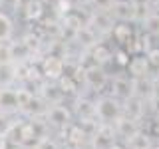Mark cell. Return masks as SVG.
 I'll return each mask as SVG.
<instances>
[{
  "instance_id": "obj_1",
  "label": "cell",
  "mask_w": 159,
  "mask_h": 149,
  "mask_svg": "<svg viewBox=\"0 0 159 149\" xmlns=\"http://www.w3.org/2000/svg\"><path fill=\"white\" fill-rule=\"evenodd\" d=\"M96 109H98V119L107 123H116V119L123 115V106L117 102V97H109V96L99 97L96 102Z\"/></svg>"
},
{
  "instance_id": "obj_2",
  "label": "cell",
  "mask_w": 159,
  "mask_h": 149,
  "mask_svg": "<svg viewBox=\"0 0 159 149\" xmlns=\"http://www.w3.org/2000/svg\"><path fill=\"white\" fill-rule=\"evenodd\" d=\"M109 14L117 22H135L137 20V8L131 0H113Z\"/></svg>"
},
{
  "instance_id": "obj_3",
  "label": "cell",
  "mask_w": 159,
  "mask_h": 149,
  "mask_svg": "<svg viewBox=\"0 0 159 149\" xmlns=\"http://www.w3.org/2000/svg\"><path fill=\"white\" fill-rule=\"evenodd\" d=\"M64 68H66V62H64L60 56L56 54H48V56H44L42 60V76L46 79H54V82H58L60 78L64 76Z\"/></svg>"
},
{
  "instance_id": "obj_4",
  "label": "cell",
  "mask_w": 159,
  "mask_h": 149,
  "mask_svg": "<svg viewBox=\"0 0 159 149\" xmlns=\"http://www.w3.org/2000/svg\"><path fill=\"white\" fill-rule=\"evenodd\" d=\"M117 135V129L113 123H107V121H102L93 133V145L98 149H107L109 145H113V139Z\"/></svg>"
},
{
  "instance_id": "obj_5",
  "label": "cell",
  "mask_w": 159,
  "mask_h": 149,
  "mask_svg": "<svg viewBox=\"0 0 159 149\" xmlns=\"http://www.w3.org/2000/svg\"><path fill=\"white\" fill-rule=\"evenodd\" d=\"M46 121L52 123L56 127H68L72 125V113H70L68 107H64L62 103H54V106H48V111H46Z\"/></svg>"
},
{
  "instance_id": "obj_6",
  "label": "cell",
  "mask_w": 159,
  "mask_h": 149,
  "mask_svg": "<svg viewBox=\"0 0 159 149\" xmlns=\"http://www.w3.org/2000/svg\"><path fill=\"white\" fill-rule=\"evenodd\" d=\"M84 84L93 89V92H102L103 86L107 84V74L102 70V66H98V64H93V66L86 68V76H84Z\"/></svg>"
},
{
  "instance_id": "obj_7",
  "label": "cell",
  "mask_w": 159,
  "mask_h": 149,
  "mask_svg": "<svg viewBox=\"0 0 159 149\" xmlns=\"http://www.w3.org/2000/svg\"><path fill=\"white\" fill-rule=\"evenodd\" d=\"M88 26L93 28L98 34H106V32H113L116 24H113V16L109 14V10H96L89 18Z\"/></svg>"
},
{
  "instance_id": "obj_8",
  "label": "cell",
  "mask_w": 159,
  "mask_h": 149,
  "mask_svg": "<svg viewBox=\"0 0 159 149\" xmlns=\"http://www.w3.org/2000/svg\"><path fill=\"white\" fill-rule=\"evenodd\" d=\"M143 111H145V99L139 97V96H129L125 99V103H123V115L129 117V119H135V121H139V119L143 117Z\"/></svg>"
},
{
  "instance_id": "obj_9",
  "label": "cell",
  "mask_w": 159,
  "mask_h": 149,
  "mask_svg": "<svg viewBox=\"0 0 159 149\" xmlns=\"http://www.w3.org/2000/svg\"><path fill=\"white\" fill-rule=\"evenodd\" d=\"M113 88V97L117 99H127L129 96H133V78H123V76H116L111 82Z\"/></svg>"
},
{
  "instance_id": "obj_10",
  "label": "cell",
  "mask_w": 159,
  "mask_h": 149,
  "mask_svg": "<svg viewBox=\"0 0 159 149\" xmlns=\"http://www.w3.org/2000/svg\"><path fill=\"white\" fill-rule=\"evenodd\" d=\"M0 111H2V113L18 111L16 89H10L8 86H2V88H0Z\"/></svg>"
},
{
  "instance_id": "obj_11",
  "label": "cell",
  "mask_w": 159,
  "mask_h": 149,
  "mask_svg": "<svg viewBox=\"0 0 159 149\" xmlns=\"http://www.w3.org/2000/svg\"><path fill=\"white\" fill-rule=\"evenodd\" d=\"M127 68H129V74H131V78H147L151 64H149L147 56H133L131 60H129Z\"/></svg>"
},
{
  "instance_id": "obj_12",
  "label": "cell",
  "mask_w": 159,
  "mask_h": 149,
  "mask_svg": "<svg viewBox=\"0 0 159 149\" xmlns=\"http://www.w3.org/2000/svg\"><path fill=\"white\" fill-rule=\"evenodd\" d=\"M40 97H42L48 106H54V103H60V102H62V99L66 97V93H64V89L60 88V86L44 84L42 89H40Z\"/></svg>"
},
{
  "instance_id": "obj_13",
  "label": "cell",
  "mask_w": 159,
  "mask_h": 149,
  "mask_svg": "<svg viewBox=\"0 0 159 149\" xmlns=\"http://www.w3.org/2000/svg\"><path fill=\"white\" fill-rule=\"evenodd\" d=\"M116 129H117V135L129 139V137H133L139 131V125H137L135 119H129L125 115H119L116 119Z\"/></svg>"
},
{
  "instance_id": "obj_14",
  "label": "cell",
  "mask_w": 159,
  "mask_h": 149,
  "mask_svg": "<svg viewBox=\"0 0 159 149\" xmlns=\"http://www.w3.org/2000/svg\"><path fill=\"white\" fill-rule=\"evenodd\" d=\"M74 40H76L82 48H93L98 44V32L86 24L84 28H80L78 32L74 34Z\"/></svg>"
},
{
  "instance_id": "obj_15",
  "label": "cell",
  "mask_w": 159,
  "mask_h": 149,
  "mask_svg": "<svg viewBox=\"0 0 159 149\" xmlns=\"http://www.w3.org/2000/svg\"><path fill=\"white\" fill-rule=\"evenodd\" d=\"M113 38H116V42L123 44V46H129V44L133 42V28L129 26V22H119L113 26Z\"/></svg>"
},
{
  "instance_id": "obj_16",
  "label": "cell",
  "mask_w": 159,
  "mask_h": 149,
  "mask_svg": "<svg viewBox=\"0 0 159 149\" xmlns=\"http://www.w3.org/2000/svg\"><path fill=\"white\" fill-rule=\"evenodd\" d=\"M78 115H80V121H96V117H98L96 103L89 102V99H80L78 102Z\"/></svg>"
},
{
  "instance_id": "obj_17",
  "label": "cell",
  "mask_w": 159,
  "mask_h": 149,
  "mask_svg": "<svg viewBox=\"0 0 159 149\" xmlns=\"http://www.w3.org/2000/svg\"><path fill=\"white\" fill-rule=\"evenodd\" d=\"M66 137H68V143L72 147H82L84 143H86V137H88V131L84 129L82 125H68V133H66Z\"/></svg>"
},
{
  "instance_id": "obj_18",
  "label": "cell",
  "mask_w": 159,
  "mask_h": 149,
  "mask_svg": "<svg viewBox=\"0 0 159 149\" xmlns=\"http://www.w3.org/2000/svg\"><path fill=\"white\" fill-rule=\"evenodd\" d=\"M86 24H84V20L78 16V14H74V12H68V14H64L62 16V22H60V28L62 30H66V32H72V36L78 32L80 28H84Z\"/></svg>"
},
{
  "instance_id": "obj_19",
  "label": "cell",
  "mask_w": 159,
  "mask_h": 149,
  "mask_svg": "<svg viewBox=\"0 0 159 149\" xmlns=\"http://www.w3.org/2000/svg\"><path fill=\"white\" fill-rule=\"evenodd\" d=\"M44 14V4L42 0H26L24 2V16H26L28 20H40Z\"/></svg>"
},
{
  "instance_id": "obj_20",
  "label": "cell",
  "mask_w": 159,
  "mask_h": 149,
  "mask_svg": "<svg viewBox=\"0 0 159 149\" xmlns=\"http://www.w3.org/2000/svg\"><path fill=\"white\" fill-rule=\"evenodd\" d=\"M111 58H113V54L106 44H96V46L92 48V60H93V64H98V66L107 64Z\"/></svg>"
},
{
  "instance_id": "obj_21",
  "label": "cell",
  "mask_w": 159,
  "mask_h": 149,
  "mask_svg": "<svg viewBox=\"0 0 159 149\" xmlns=\"http://www.w3.org/2000/svg\"><path fill=\"white\" fill-rule=\"evenodd\" d=\"M143 30L149 36H159V14L157 12H149L145 18H143Z\"/></svg>"
},
{
  "instance_id": "obj_22",
  "label": "cell",
  "mask_w": 159,
  "mask_h": 149,
  "mask_svg": "<svg viewBox=\"0 0 159 149\" xmlns=\"http://www.w3.org/2000/svg\"><path fill=\"white\" fill-rule=\"evenodd\" d=\"M129 141V149H151V137L147 133H141L137 131L133 137L127 139Z\"/></svg>"
},
{
  "instance_id": "obj_23",
  "label": "cell",
  "mask_w": 159,
  "mask_h": 149,
  "mask_svg": "<svg viewBox=\"0 0 159 149\" xmlns=\"http://www.w3.org/2000/svg\"><path fill=\"white\" fill-rule=\"evenodd\" d=\"M12 30H14V24L10 16L6 12H0V42H6L12 36Z\"/></svg>"
},
{
  "instance_id": "obj_24",
  "label": "cell",
  "mask_w": 159,
  "mask_h": 149,
  "mask_svg": "<svg viewBox=\"0 0 159 149\" xmlns=\"http://www.w3.org/2000/svg\"><path fill=\"white\" fill-rule=\"evenodd\" d=\"M16 97H18V111H24L30 106V102L34 99V93L26 88H20V89H16Z\"/></svg>"
},
{
  "instance_id": "obj_25",
  "label": "cell",
  "mask_w": 159,
  "mask_h": 149,
  "mask_svg": "<svg viewBox=\"0 0 159 149\" xmlns=\"http://www.w3.org/2000/svg\"><path fill=\"white\" fill-rule=\"evenodd\" d=\"M58 86L64 89L66 96H68V93H76L78 92V82L72 76H62V78L58 79Z\"/></svg>"
},
{
  "instance_id": "obj_26",
  "label": "cell",
  "mask_w": 159,
  "mask_h": 149,
  "mask_svg": "<svg viewBox=\"0 0 159 149\" xmlns=\"http://www.w3.org/2000/svg\"><path fill=\"white\" fill-rule=\"evenodd\" d=\"M34 149H60V145L54 141V139H50L48 135H42L36 143H34Z\"/></svg>"
},
{
  "instance_id": "obj_27",
  "label": "cell",
  "mask_w": 159,
  "mask_h": 149,
  "mask_svg": "<svg viewBox=\"0 0 159 149\" xmlns=\"http://www.w3.org/2000/svg\"><path fill=\"white\" fill-rule=\"evenodd\" d=\"M12 48L6 42H0V64H12Z\"/></svg>"
},
{
  "instance_id": "obj_28",
  "label": "cell",
  "mask_w": 159,
  "mask_h": 149,
  "mask_svg": "<svg viewBox=\"0 0 159 149\" xmlns=\"http://www.w3.org/2000/svg\"><path fill=\"white\" fill-rule=\"evenodd\" d=\"M145 56H147L149 64H151L153 68H159V48H151V50L145 54Z\"/></svg>"
},
{
  "instance_id": "obj_29",
  "label": "cell",
  "mask_w": 159,
  "mask_h": 149,
  "mask_svg": "<svg viewBox=\"0 0 159 149\" xmlns=\"http://www.w3.org/2000/svg\"><path fill=\"white\" fill-rule=\"evenodd\" d=\"M113 58H116V62L119 64V66H127L129 64V54L125 52V50H117V52L113 54Z\"/></svg>"
},
{
  "instance_id": "obj_30",
  "label": "cell",
  "mask_w": 159,
  "mask_h": 149,
  "mask_svg": "<svg viewBox=\"0 0 159 149\" xmlns=\"http://www.w3.org/2000/svg\"><path fill=\"white\" fill-rule=\"evenodd\" d=\"M92 4H93L96 10H109L111 4H113V0H92Z\"/></svg>"
},
{
  "instance_id": "obj_31",
  "label": "cell",
  "mask_w": 159,
  "mask_h": 149,
  "mask_svg": "<svg viewBox=\"0 0 159 149\" xmlns=\"http://www.w3.org/2000/svg\"><path fill=\"white\" fill-rule=\"evenodd\" d=\"M133 4H137V6H149L151 4V0H131Z\"/></svg>"
},
{
  "instance_id": "obj_32",
  "label": "cell",
  "mask_w": 159,
  "mask_h": 149,
  "mask_svg": "<svg viewBox=\"0 0 159 149\" xmlns=\"http://www.w3.org/2000/svg\"><path fill=\"white\" fill-rule=\"evenodd\" d=\"M6 145H8V139L4 135H0V149H6Z\"/></svg>"
},
{
  "instance_id": "obj_33",
  "label": "cell",
  "mask_w": 159,
  "mask_h": 149,
  "mask_svg": "<svg viewBox=\"0 0 159 149\" xmlns=\"http://www.w3.org/2000/svg\"><path fill=\"white\" fill-rule=\"evenodd\" d=\"M151 82H153V89H155V93H159V76L155 79H151Z\"/></svg>"
},
{
  "instance_id": "obj_34",
  "label": "cell",
  "mask_w": 159,
  "mask_h": 149,
  "mask_svg": "<svg viewBox=\"0 0 159 149\" xmlns=\"http://www.w3.org/2000/svg\"><path fill=\"white\" fill-rule=\"evenodd\" d=\"M107 149H123V147H121V145H117V143H113V145H109Z\"/></svg>"
},
{
  "instance_id": "obj_35",
  "label": "cell",
  "mask_w": 159,
  "mask_h": 149,
  "mask_svg": "<svg viewBox=\"0 0 159 149\" xmlns=\"http://www.w3.org/2000/svg\"><path fill=\"white\" fill-rule=\"evenodd\" d=\"M8 2H20V0H8Z\"/></svg>"
},
{
  "instance_id": "obj_36",
  "label": "cell",
  "mask_w": 159,
  "mask_h": 149,
  "mask_svg": "<svg viewBox=\"0 0 159 149\" xmlns=\"http://www.w3.org/2000/svg\"><path fill=\"white\" fill-rule=\"evenodd\" d=\"M151 149H159V147H151Z\"/></svg>"
}]
</instances>
